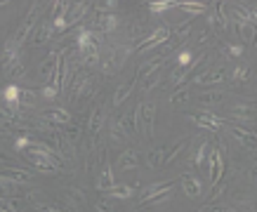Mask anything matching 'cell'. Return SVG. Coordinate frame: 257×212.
Returning a JSON list of instances; mask_svg holds the SVG:
<instances>
[{
	"label": "cell",
	"mask_w": 257,
	"mask_h": 212,
	"mask_svg": "<svg viewBox=\"0 0 257 212\" xmlns=\"http://www.w3.org/2000/svg\"><path fill=\"white\" fill-rule=\"evenodd\" d=\"M168 38H170V31H168L166 26H158L156 31L151 33L149 38H146V40L142 42V45H137V54H144V52H149V50H154V48H158V45H160V42H166Z\"/></svg>",
	"instance_id": "obj_4"
},
{
	"label": "cell",
	"mask_w": 257,
	"mask_h": 212,
	"mask_svg": "<svg viewBox=\"0 0 257 212\" xmlns=\"http://www.w3.org/2000/svg\"><path fill=\"white\" fill-rule=\"evenodd\" d=\"M182 186H184V191L189 194V196H200V182L196 180V177H184L182 180Z\"/></svg>",
	"instance_id": "obj_27"
},
{
	"label": "cell",
	"mask_w": 257,
	"mask_h": 212,
	"mask_svg": "<svg viewBox=\"0 0 257 212\" xmlns=\"http://www.w3.org/2000/svg\"><path fill=\"white\" fill-rule=\"evenodd\" d=\"M5 177H10V180H14V182H28L31 180V174L24 172V170H10Z\"/></svg>",
	"instance_id": "obj_35"
},
{
	"label": "cell",
	"mask_w": 257,
	"mask_h": 212,
	"mask_svg": "<svg viewBox=\"0 0 257 212\" xmlns=\"http://www.w3.org/2000/svg\"><path fill=\"white\" fill-rule=\"evenodd\" d=\"M90 10V2H68V10H66V24H78L80 19L85 16V12Z\"/></svg>",
	"instance_id": "obj_8"
},
{
	"label": "cell",
	"mask_w": 257,
	"mask_h": 212,
	"mask_svg": "<svg viewBox=\"0 0 257 212\" xmlns=\"http://www.w3.org/2000/svg\"><path fill=\"white\" fill-rule=\"evenodd\" d=\"M26 146H31V139L28 137H17L14 139V148H17V151H22V148H26Z\"/></svg>",
	"instance_id": "obj_45"
},
{
	"label": "cell",
	"mask_w": 257,
	"mask_h": 212,
	"mask_svg": "<svg viewBox=\"0 0 257 212\" xmlns=\"http://www.w3.org/2000/svg\"><path fill=\"white\" fill-rule=\"evenodd\" d=\"M97 22H100V28L104 33H114L118 26V16L116 14H100L97 16Z\"/></svg>",
	"instance_id": "obj_19"
},
{
	"label": "cell",
	"mask_w": 257,
	"mask_h": 212,
	"mask_svg": "<svg viewBox=\"0 0 257 212\" xmlns=\"http://www.w3.org/2000/svg\"><path fill=\"white\" fill-rule=\"evenodd\" d=\"M186 144H189V137L180 139V142H177V144H174V146L168 151V156H163V158H160V165H170V163H172L174 158H177V156H180L184 148H186Z\"/></svg>",
	"instance_id": "obj_16"
},
{
	"label": "cell",
	"mask_w": 257,
	"mask_h": 212,
	"mask_svg": "<svg viewBox=\"0 0 257 212\" xmlns=\"http://www.w3.org/2000/svg\"><path fill=\"white\" fill-rule=\"evenodd\" d=\"M40 12H42V8L38 5V2H36L34 8H31V12L26 14V19H24V24H22V28H19V31L14 33V36H12V40H14V45H17V48H22V42H24L26 38H28V33H31V31L36 28V19H38V14H40Z\"/></svg>",
	"instance_id": "obj_2"
},
{
	"label": "cell",
	"mask_w": 257,
	"mask_h": 212,
	"mask_svg": "<svg viewBox=\"0 0 257 212\" xmlns=\"http://www.w3.org/2000/svg\"><path fill=\"white\" fill-rule=\"evenodd\" d=\"M229 78L226 74V68H212V71H208V74H200L196 76V82L198 85H215V82H222Z\"/></svg>",
	"instance_id": "obj_9"
},
{
	"label": "cell",
	"mask_w": 257,
	"mask_h": 212,
	"mask_svg": "<svg viewBox=\"0 0 257 212\" xmlns=\"http://www.w3.org/2000/svg\"><path fill=\"white\" fill-rule=\"evenodd\" d=\"M2 99H5V104L14 111V116L22 118V111H19V106H17V102H19V88L17 85H8V88L2 90Z\"/></svg>",
	"instance_id": "obj_11"
},
{
	"label": "cell",
	"mask_w": 257,
	"mask_h": 212,
	"mask_svg": "<svg viewBox=\"0 0 257 212\" xmlns=\"http://www.w3.org/2000/svg\"><path fill=\"white\" fill-rule=\"evenodd\" d=\"M102 38L90 28H78V52L80 54H90V52H100Z\"/></svg>",
	"instance_id": "obj_3"
},
{
	"label": "cell",
	"mask_w": 257,
	"mask_h": 212,
	"mask_svg": "<svg viewBox=\"0 0 257 212\" xmlns=\"http://www.w3.org/2000/svg\"><path fill=\"white\" fill-rule=\"evenodd\" d=\"M196 64H198V62H191L189 66H177V68H174L172 74H170V82H172V85H177V82H182L184 78L189 76V71H191V68H194Z\"/></svg>",
	"instance_id": "obj_23"
},
{
	"label": "cell",
	"mask_w": 257,
	"mask_h": 212,
	"mask_svg": "<svg viewBox=\"0 0 257 212\" xmlns=\"http://www.w3.org/2000/svg\"><path fill=\"white\" fill-rule=\"evenodd\" d=\"M42 212H64V210H59V208H52V205H38Z\"/></svg>",
	"instance_id": "obj_48"
},
{
	"label": "cell",
	"mask_w": 257,
	"mask_h": 212,
	"mask_svg": "<svg viewBox=\"0 0 257 212\" xmlns=\"http://www.w3.org/2000/svg\"><path fill=\"white\" fill-rule=\"evenodd\" d=\"M102 122H104V106H97L94 111H92V118H90V132L92 134H97L102 128Z\"/></svg>",
	"instance_id": "obj_24"
},
{
	"label": "cell",
	"mask_w": 257,
	"mask_h": 212,
	"mask_svg": "<svg viewBox=\"0 0 257 212\" xmlns=\"http://www.w3.org/2000/svg\"><path fill=\"white\" fill-rule=\"evenodd\" d=\"M170 8H172L170 0H156V2H151L149 5L151 12H166V10H170Z\"/></svg>",
	"instance_id": "obj_37"
},
{
	"label": "cell",
	"mask_w": 257,
	"mask_h": 212,
	"mask_svg": "<svg viewBox=\"0 0 257 212\" xmlns=\"http://www.w3.org/2000/svg\"><path fill=\"white\" fill-rule=\"evenodd\" d=\"M92 92H94V80H92L90 76H88V78H85V82H83V88H80V92H78V97H76V99H80V102H83V99L90 97Z\"/></svg>",
	"instance_id": "obj_30"
},
{
	"label": "cell",
	"mask_w": 257,
	"mask_h": 212,
	"mask_svg": "<svg viewBox=\"0 0 257 212\" xmlns=\"http://www.w3.org/2000/svg\"><path fill=\"white\" fill-rule=\"evenodd\" d=\"M246 78H248V68H246V66H238V68H236V71L229 76V80H232L234 85H240V82H246Z\"/></svg>",
	"instance_id": "obj_32"
},
{
	"label": "cell",
	"mask_w": 257,
	"mask_h": 212,
	"mask_svg": "<svg viewBox=\"0 0 257 212\" xmlns=\"http://www.w3.org/2000/svg\"><path fill=\"white\" fill-rule=\"evenodd\" d=\"M222 154H220V148H210V184L212 186H217V182H220V177H222Z\"/></svg>",
	"instance_id": "obj_6"
},
{
	"label": "cell",
	"mask_w": 257,
	"mask_h": 212,
	"mask_svg": "<svg viewBox=\"0 0 257 212\" xmlns=\"http://www.w3.org/2000/svg\"><path fill=\"white\" fill-rule=\"evenodd\" d=\"M40 94H42L45 99H54V97L59 94V90L54 88V85H48V88H42V90H40Z\"/></svg>",
	"instance_id": "obj_43"
},
{
	"label": "cell",
	"mask_w": 257,
	"mask_h": 212,
	"mask_svg": "<svg viewBox=\"0 0 257 212\" xmlns=\"http://www.w3.org/2000/svg\"><path fill=\"white\" fill-rule=\"evenodd\" d=\"M160 156H163V148H156L154 154H149V165H151V168L160 165Z\"/></svg>",
	"instance_id": "obj_44"
},
{
	"label": "cell",
	"mask_w": 257,
	"mask_h": 212,
	"mask_svg": "<svg viewBox=\"0 0 257 212\" xmlns=\"http://www.w3.org/2000/svg\"><path fill=\"white\" fill-rule=\"evenodd\" d=\"M52 33H54V28H52V22H42V24H38V28H36L34 36H31V45H34V48H40V45H45V42L50 40Z\"/></svg>",
	"instance_id": "obj_7"
},
{
	"label": "cell",
	"mask_w": 257,
	"mask_h": 212,
	"mask_svg": "<svg viewBox=\"0 0 257 212\" xmlns=\"http://www.w3.org/2000/svg\"><path fill=\"white\" fill-rule=\"evenodd\" d=\"M172 5L182 8L184 12H189V14H203V12H208L206 2H172Z\"/></svg>",
	"instance_id": "obj_25"
},
{
	"label": "cell",
	"mask_w": 257,
	"mask_h": 212,
	"mask_svg": "<svg viewBox=\"0 0 257 212\" xmlns=\"http://www.w3.org/2000/svg\"><path fill=\"white\" fill-rule=\"evenodd\" d=\"M189 64H191V52L184 50L182 54H180V66H189Z\"/></svg>",
	"instance_id": "obj_46"
},
{
	"label": "cell",
	"mask_w": 257,
	"mask_h": 212,
	"mask_svg": "<svg viewBox=\"0 0 257 212\" xmlns=\"http://www.w3.org/2000/svg\"><path fill=\"white\" fill-rule=\"evenodd\" d=\"M191 122H196V125H200V128H208L210 132H215L217 128H222V120L217 118V116L212 114H203V116H189Z\"/></svg>",
	"instance_id": "obj_10"
},
{
	"label": "cell",
	"mask_w": 257,
	"mask_h": 212,
	"mask_svg": "<svg viewBox=\"0 0 257 212\" xmlns=\"http://www.w3.org/2000/svg\"><path fill=\"white\" fill-rule=\"evenodd\" d=\"M85 78H88V74H78L71 78V90H68V99L71 102H76V97H78V92H80V88H83Z\"/></svg>",
	"instance_id": "obj_28"
},
{
	"label": "cell",
	"mask_w": 257,
	"mask_h": 212,
	"mask_svg": "<svg viewBox=\"0 0 257 212\" xmlns=\"http://www.w3.org/2000/svg\"><path fill=\"white\" fill-rule=\"evenodd\" d=\"M108 194L114 198H130L134 194V188L130 184H114V186L108 188Z\"/></svg>",
	"instance_id": "obj_26"
},
{
	"label": "cell",
	"mask_w": 257,
	"mask_h": 212,
	"mask_svg": "<svg viewBox=\"0 0 257 212\" xmlns=\"http://www.w3.org/2000/svg\"><path fill=\"white\" fill-rule=\"evenodd\" d=\"M200 104H217V102H222V94L220 92H210V94H200L198 97Z\"/></svg>",
	"instance_id": "obj_39"
},
{
	"label": "cell",
	"mask_w": 257,
	"mask_h": 212,
	"mask_svg": "<svg viewBox=\"0 0 257 212\" xmlns=\"http://www.w3.org/2000/svg\"><path fill=\"white\" fill-rule=\"evenodd\" d=\"M132 88H134V80H128V82H123L120 88L116 90V94H114V106H118V104H123L125 99L130 97V92H132Z\"/></svg>",
	"instance_id": "obj_20"
},
{
	"label": "cell",
	"mask_w": 257,
	"mask_h": 212,
	"mask_svg": "<svg viewBox=\"0 0 257 212\" xmlns=\"http://www.w3.org/2000/svg\"><path fill=\"white\" fill-rule=\"evenodd\" d=\"M111 137L116 139V142H123V139H128V134L123 132V128H120L118 122H114V128H111Z\"/></svg>",
	"instance_id": "obj_41"
},
{
	"label": "cell",
	"mask_w": 257,
	"mask_h": 212,
	"mask_svg": "<svg viewBox=\"0 0 257 212\" xmlns=\"http://www.w3.org/2000/svg\"><path fill=\"white\" fill-rule=\"evenodd\" d=\"M229 114L234 118H240V120H255V104H236V106H229Z\"/></svg>",
	"instance_id": "obj_13"
},
{
	"label": "cell",
	"mask_w": 257,
	"mask_h": 212,
	"mask_svg": "<svg viewBox=\"0 0 257 212\" xmlns=\"http://www.w3.org/2000/svg\"><path fill=\"white\" fill-rule=\"evenodd\" d=\"M57 54H59V52H50V54L45 57V62H42V66H40V76H42V80H48V78H52V71H54V64H57Z\"/></svg>",
	"instance_id": "obj_18"
},
{
	"label": "cell",
	"mask_w": 257,
	"mask_h": 212,
	"mask_svg": "<svg viewBox=\"0 0 257 212\" xmlns=\"http://www.w3.org/2000/svg\"><path fill=\"white\" fill-rule=\"evenodd\" d=\"M26 158H28L38 170H45V172L62 170V163H59L57 154H54L48 144H36V146H31L26 151Z\"/></svg>",
	"instance_id": "obj_1"
},
{
	"label": "cell",
	"mask_w": 257,
	"mask_h": 212,
	"mask_svg": "<svg viewBox=\"0 0 257 212\" xmlns=\"http://www.w3.org/2000/svg\"><path fill=\"white\" fill-rule=\"evenodd\" d=\"M170 196H172V188H163V191H158V194H154V196L144 198V200H142V205H154V203H160V200H168Z\"/></svg>",
	"instance_id": "obj_29"
},
{
	"label": "cell",
	"mask_w": 257,
	"mask_h": 212,
	"mask_svg": "<svg viewBox=\"0 0 257 212\" xmlns=\"http://www.w3.org/2000/svg\"><path fill=\"white\" fill-rule=\"evenodd\" d=\"M114 184H116V182H114L111 165H104V170H102V174H100V182H97V188H100V191H108Z\"/></svg>",
	"instance_id": "obj_17"
},
{
	"label": "cell",
	"mask_w": 257,
	"mask_h": 212,
	"mask_svg": "<svg viewBox=\"0 0 257 212\" xmlns=\"http://www.w3.org/2000/svg\"><path fill=\"white\" fill-rule=\"evenodd\" d=\"M94 208H97V212H114V200H106V198H97Z\"/></svg>",
	"instance_id": "obj_38"
},
{
	"label": "cell",
	"mask_w": 257,
	"mask_h": 212,
	"mask_svg": "<svg viewBox=\"0 0 257 212\" xmlns=\"http://www.w3.org/2000/svg\"><path fill=\"white\" fill-rule=\"evenodd\" d=\"M229 132L238 139L240 144L255 148V132H252V130H243V128H238V125H229Z\"/></svg>",
	"instance_id": "obj_12"
},
{
	"label": "cell",
	"mask_w": 257,
	"mask_h": 212,
	"mask_svg": "<svg viewBox=\"0 0 257 212\" xmlns=\"http://www.w3.org/2000/svg\"><path fill=\"white\" fill-rule=\"evenodd\" d=\"M163 188H172V182H160V184H151V186L144 191L142 200H144V198H149V196H154V194H158V191H163Z\"/></svg>",
	"instance_id": "obj_31"
},
{
	"label": "cell",
	"mask_w": 257,
	"mask_h": 212,
	"mask_svg": "<svg viewBox=\"0 0 257 212\" xmlns=\"http://www.w3.org/2000/svg\"><path fill=\"white\" fill-rule=\"evenodd\" d=\"M116 0H106V2H94V10H102V12H106V14H114V10H116Z\"/></svg>",
	"instance_id": "obj_36"
},
{
	"label": "cell",
	"mask_w": 257,
	"mask_h": 212,
	"mask_svg": "<svg viewBox=\"0 0 257 212\" xmlns=\"http://www.w3.org/2000/svg\"><path fill=\"white\" fill-rule=\"evenodd\" d=\"M208 154H210V146H208V144H200V148H198V154H196V158H194V163H196V168H200V165L206 163V158H208Z\"/></svg>",
	"instance_id": "obj_34"
},
{
	"label": "cell",
	"mask_w": 257,
	"mask_h": 212,
	"mask_svg": "<svg viewBox=\"0 0 257 212\" xmlns=\"http://www.w3.org/2000/svg\"><path fill=\"white\" fill-rule=\"evenodd\" d=\"M243 50H246V45H232V48H229V52H232V57H238Z\"/></svg>",
	"instance_id": "obj_47"
},
{
	"label": "cell",
	"mask_w": 257,
	"mask_h": 212,
	"mask_svg": "<svg viewBox=\"0 0 257 212\" xmlns=\"http://www.w3.org/2000/svg\"><path fill=\"white\" fill-rule=\"evenodd\" d=\"M160 71H163V68H156V71H151V74L146 76V80H144V90H151V88H156V85H158V78H160Z\"/></svg>",
	"instance_id": "obj_33"
},
{
	"label": "cell",
	"mask_w": 257,
	"mask_h": 212,
	"mask_svg": "<svg viewBox=\"0 0 257 212\" xmlns=\"http://www.w3.org/2000/svg\"><path fill=\"white\" fill-rule=\"evenodd\" d=\"M40 118H45V120H50L52 125H68L71 122V116L64 111V108H54V111H45V114L40 116Z\"/></svg>",
	"instance_id": "obj_15"
},
{
	"label": "cell",
	"mask_w": 257,
	"mask_h": 212,
	"mask_svg": "<svg viewBox=\"0 0 257 212\" xmlns=\"http://www.w3.org/2000/svg\"><path fill=\"white\" fill-rule=\"evenodd\" d=\"M0 191H2L5 196H10V198L22 196V188H19V182L10 180V177H5V174H0Z\"/></svg>",
	"instance_id": "obj_14"
},
{
	"label": "cell",
	"mask_w": 257,
	"mask_h": 212,
	"mask_svg": "<svg viewBox=\"0 0 257 212\" xmlns=\"http://www.w3.org/2000/svg\"><path fill=\"white\" fill-rule=\"evenodd\" d=\"M118 168L120 170H134L137 168V154L134 151H123L120 160H118Z\"/></svg>",
	"instance_id": "obj_21"
},
{
	"label": "cell",
	"mask_w": 257,
	"mask_h": 212,
	"mask_svg": "<svg viewBox=\"0 0 257 212\" xmlns=\"http://www.w3.org/2000/svg\"><path fill=\"white\" fill-rule=\"evenodd\" d=\"M154 116H156V106L154 104H140L137 106V118L142 120V132L146 134V137H151L154 134Z\"/></svg>",
	"instance_id": "obj_5"
},
{
	"label": "cell",
	"mask_w": 257,
	"mask_h": 212,
	"mask_svg": "<svg viewBox=\"0 0 257 212\" xmlns=\"http://www.w3.org/2000/svg\"><path fill=\"white\" fill-rule=\"evenodd\" d=\"M36 99H38V94H36L34 90H22V88H19V102H17L19 111H22V108H26V106H34Z\"/></svg>",
	"instance_id": "obj_22"
},
{
	"label": "cell",
	"mask_w": 257,
	"mask_h": 212,
	"mask_svg": "<svg viewBox=\"0 0 257 212\" xmlns=\"http://www.w3.org/2000/svg\"><path fill=\"white\" fill-rule=\"evenodd\" d=\"M0 212H17V205L10 198H0Z\"/></svg>",
	"instance_id": "obj_42"
},
{
	"label": "cell",
	"mask_w": 257,
	"mask_h": 212,
	"mask_svg": "<svg viewBox=\"0 0 257 212\" xmlns=\"http://www.w3.org/2000/svg\"><path fill=\"white\" fill-rule=\"evenodd\" d=\"M186 97H189V88H180V90H177V92L172 94V97H170V102H172V104L177 106V104H182V102H184Z\"/></svg>",
	"instance_id": "obj_40"
}]
</instances>
